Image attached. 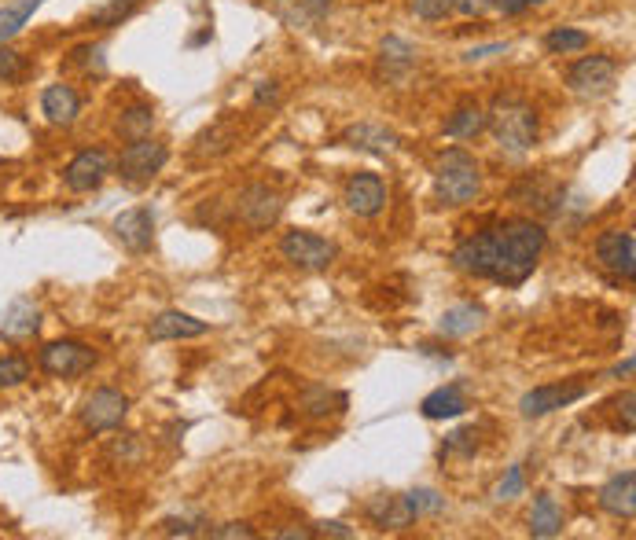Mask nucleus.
<instances>
[{"label":"nucleus","instance_id":"obj_45","mask_svg":"<svg viewBox=\"0 0 636 540\" xmlns=\"http://www.w3.org/2000/svg\"><path fill=\"white\" fill-rule=\"evenodd\" d=\"M162 533H181V537H195V533H199V529L192 526V522H162Z\"/></svg>","mask_w":636,"mask_h":540},{"label":"nucleus","instance_id":"obj_12","mask_svg":"<svg viewBox=\"0 0 636 540\" xmlns=\"http://www.w3.org/2000/svg\"><path fill=\"white\" fill-rule=\"evenodd\" d=\"M585 390H589L585 383L537 386V390L523 394V401H519V412H523L526 419H541V416H548V412H556V408H567V405H574V401H581V397H585Z\"/></svg>","mask_w":636,"mask_h":540},{"label":"nucleus","instance_id":"obj_27","mask_svg":"<svg viewBox=\"0 0 636 540\" xmlns=\"http://www.w3.org/2000/svg\"><path fill=\"white\" fill-rule=\"evenodd\" d=\"M151 129H155V111L144 107V103L129 107V111L122 114V122H118V133H122L125 140H144V136H151Z\"/></svg>","mask_w":636,"mask_h":540},{"label":"nucleus","instance_id":"obj_4","mask_svg":"<svg viewBox=\"0 0 636 540\" xmlns=\"http://www.w3.org/2000/svg\"><path fill=\"white\" fill-rule=\"evenodd\" d=\"M96 349L85 346V342H74V338H63V342H48L41 349V368H45L52 379H78V375L92 372L96 368Z\"/></svg>","mask_w":636,"mask_h":540},{"label":"nucleus","instance_id":"obj_43","mask_svg":"<svg viewBox=\"0 0 636 540\" xmlns=\"http://www.w3.org/2000/svg\"><path fill=\"white\" fill-rule=\"evenodd\" d=\"M280 100V85L276 81H262L258 92H254V103H276Z\"/></svg>","mask_w":636,"mask_h":540},{"label":"nucleus","instance_id":"obj_33","mask_svg":"<svg viewBox=\"0 0 636 540\" xmlns=\"http://www.w3.org/2000/svg\"><path fill=\"white\" fill-rule=\"evenodd\" d=\"M331 401H346L342 394H331L324 386H309L306 390V412L309 416H328V412H339V408H331Z\"/></svg>","mask_w":636,"mask_h":540},{"label":"nucleus","instance_id":"obj_30","mask_svg":"<svg viewBox=\"0 0 636 540\" xmlns=\"http://www.w3.org/2000/svg\"><path fill=\"white\" fill-rule=\"evenodd\" d=\"M37 331V309L34 305H15L12 316L4 320V327H0V335L4 338H23V335H34Z\"/></svg>","mask_w":636,"mask_h":540},{"label":"nucleus","instance_id":"obj_16","mask_svg":"<svg viewBox=\"0 0 636 540\" xmlns=\"http://www.w3.org/2000/svg\"><path fill=\"white\" fill-rule=\"evenodd\" d=\"M412 70H416V48L405 37H383V45H379V78L401 85Z\"/></svg>","mask_w":636,"mask_h":540},{"label":"nucleus","instance_id":"obj_17","mask_svg":"<svg viewBox=\"0 0 636 540\" xmlns=\"http://www.w3.org/2000/svg\"><path fill=\"white\" fill-rule=\"evenodd\" d=\"M368 518H372V526L379 529H409L416 522V511L409 507L405 496H394V493H379L372 496L368 504H364Z\"/></svg>","mask_w":636,"mask_h":540},{"label":"nucleus","instance_id":"obj_48","mask_svg":"<svg viewBox=\"0 0 636 540\" xmlns=\"http://www.w3.org/2000/svg\"><path fill=\"white\" fill-rule=\"evenodd\" d=\"M633 364H636L633 357H625L622 364H618V368H614V375H618V379H622V375H633Z\"/></svg>","mask_w":636,"mask_h":540},{"label":"nucleus","instance_id":"obj_42","mask_svg":"<svg viewBox=\"0 0 636 540\" xmlns=\"http://www.w3.org/2000/svg\"><path fill=\"white\" fill-rule=\"evenodd\" d=\"M497 52H508V45H482V48H471V52H467V63H482V59H489V56H497Z\"/></svg>","mask_w":636,"mask_h":540},{"label":"nucleus","instance_id":"obj_35","mask_svg":"<svg viewBox=\"0 0 636 540\" xmlns=\"http://www.w3.org/2000/svg\"><path fill=\"white\" fill-rule=\"evenodd\" d=\"M412 12L427 19V23H438V19L456 12V0H412Z\"/></svg>","mask_w":636,"mask_h":540},{"label":"nucleus","instance_id":"obj_13","mask_svg":"<svg viewBox=\"0 0 636 540\" xmlns=\"http://www.w3.org/2000/svg\"><path fill=\"white\" fill-rule=\"evenodd\" d=\"M346 206H350L357 217H375L383 206H387V188L379 173H353L346 180Z\"/></svg>","mask_w":636,"mask_h":540},{"label":"nucleus","instance_id":"obj_34","mask_svg":"<svg viewBox=\"0 0 636 540\" xmlns=\"http://www.w3.org/2000/svg\"><path fill=\"white\" fill-rule=\"evenodd\" d=\"M405 500H409V507L416 511V515H438V511L445 507V496L434 493V489H412Z\"/></svg>","mask_w":636,"mask_h":540},{"label":"nucleus","instance_id":"obj_50","mask_svg":"<svg viewBox=\"0 0 636 540\" xmlns=\"http://www.w3.org/2000/svg\"><path fill=\"white\" fill-rule=\"evenodd\" d=\"M534 4H545V0H526V8H534Z\"/></svg>","mask_w":636,"mask_h":540},{"label":"nucleus","instance_id":"obj_46","mask_svg":"<svg viewBox=\"0 0 636 540\" xmlns=\"http://www.w3.org/2000/svg\"><path fill=\"white\" fill-rule=\"evenodd\" d=\"M489 8V0H456V12H467V15H478V12H486Z\"/></svg>","mask_w":636,"mask_h":540},{"label":"nucleus","instance_id":"obj_15","mask_svg":"<svg viewBox=\"0 0 636 540\" xmlns=\"http://www.w3.org/2000/svg\"><path fill=\"white\" fill-rule=\"evenodd\" d=\"M114 236L122 243L125 250H133V254H144V250L155 243V217L151 210L137 206V210H125V214L114 217Z\"/></svg>","mask_w":636,"mask_h":540},{"label":"nucleus","instance_id":"obj_10","mask_svg":"<svg viewBox=\"0 0 636 540\" xmlns=\"http://www.w3.org/2000/svg\"><path fill=\"white\" fill-rule=\"evenodd\" d=\"M111 177V155L103 147H85L70 158L67 173H63V184L70 192H96L103 180Z\"/></svg>","mask_w":636,"mask_h":540},{"label":"nucleus","instance_id":"obj_18","mask_svg":"<svg viewBox=\"0 0 636 540\" xmlns=\"http://www.w3.org/2000/svg\"><path fill=\"white\" fill-rule=\"evenodd\" d=\"M600 507L607 511V515L614 518H629L636 515V471H622L614 474L611 482L600 489Z\"/></svg>","mask_w":636,"mask_h":540},{"label":"nucleus","instance_id":"obj_5","mask_svg":"<svg viewBox=\"0 0 636 540\" xmlns=\"http://www.w3.org/2000/svg\"><path fill=\"white\" fill-rule=\"evenodd\" d=\"M618 81V63L607 56H585L567 70V85L581 100H600Z\"/></svg>","mask_w":636,"mask_h":540},{"label":"nucleus","instance_id":"obj_38","mask_svg":"<svg viewBox=\"0 0 636 540\" xmlns=\"http://www.w3.org/2000/svg\"><path fill=\"white\" fill-rule=\"evenodd\" d=\"M633 405H636V397H633V390H625L622 397H618V419H622V430L625 434H633L636 430V412H633Z\"/></svg>","mask_w":636,"mask_h":540},{"label":"nucleus","instance_id":"obj_22","mask_svg":"<svg viewBox=\"0 0 636 540\" xmlns=\"http://www.w3.org/2000/svg\"><path fill=\"white\" fill-rule=\"evenodd\" d=\"M482 324H486V309H482V305H453V309L442 313L438 331H442L445 338H467V335H475Z\"/></svg>","mask_w":636,"mask_h":540},{"label":"nucleus","instance_id":"obj_39","mask_svg":"<svg viewBox=\"0 0 636 540\" xmlns=\"http://www.w3.org/2000/svg\"><path fill=\"white\" fill-rule=\"evenodd\" d=\"M74 63H81L85 70H103V45H85V48H74Z\"/></svg>","mask_w":636,"mask_h":540},{"label":"nucleus","instance_id":"obj_3","mask_svg":"<svg viewBox=\"0 0 636 540\" xmlns=\"http://www.w3.org/2000/svg\"><path fill=\"white\" fill-rule=\"evenodd\" d=\"M434 188H438V199H442L445 206L471 203V199L482 192V169H478L475 155H467L464 147H449V151L438 158Z\"/></svg>","mask_w":636,"mask_h":540},{"label":"nucleus","instance_id":"obj_9","mask_svg":"<svg viewBox=\"0 0 636 540\" xmlns=\"http://www.w3.org/2000/svg\"><path fill=\"white\" fill-rule=\"evenodd\" d=\"M280 254H284L291 265H298V269L320 272L335 261V243H328V239L317 236V232L295 228V232H287V236L280 239Z\"/></svg>","mask_w":636,"mask_h":540},{"label":"nucleus","instance_id":"obj_20","mask_svg":"<svg viewBox=\"0 0 636 540\" xmlns=\"http://www.w3.org/2000/svg\"><path fill=\"white\" fill-rule=\"evenodd\" d=\"M210 331V324L206 320H195V316L181 313V309H166V313H159L155 320H151L148 335L155 338V342H170V338H199Z\"/></svg>","mask_w":636,"mask_h":540},{"label":"nucleus","instance_id":"obj_32","mask_svg":"<svg viewBox=\"0 0 636 540\" xmlns=\"http://www.w3.org/2000/svg\"><path fill=\"white\" fill-rule=\"evenodd\" d=\"M26 74V56L23 52H15V48L0 45V81L4 85H12V81H19Z\"/></svg>","mask_w":636,"mask_h":540},{"label":"nucleus","instance_id":"obj_21","mask_svg":"<svg viewBox=\"0 0 636 540\" xmlns=\"http://www.w3.org/2000/svg\"><path fill=\"white\" fill-rule=\"evenodd\" d=\"M467 408H471L467 394H464V390H460L456 383H449V386H438L434 394L423 397L420 412H423L427 419H456V416H464Z\"/></svg>","mask_w":636,"mask_h":540},{"label":"nucleus","instance_id":"obj_44","mask_svg":"<svg viewBox=\"0 0 636 540\" xmlns=\"http://www.w3.org/2000/svg\"><path fill=\"white\" fill-rule=\"evenodd\" d=\"M489 4L504 15H523L526 12V0H489Z\"/></svg>","mask_w":636,"mask_h":540},{"label":"nucleus","instance_id":"obj_25","mask_svg":"<svg viewBox=\"0 0 636 540\" xmlns=\"http://www.w3.org/2000/svg\"><path fill=\"white\" fill-rule=\"evenodd\" d=\"M45 0H19V4H8V8H0V45L8 41V37H15L19 30H23L30 19H34V12L41 8Z\"/></svg>","mask_w":636,"mask_h":540},{"label":"nucleus","instance_id":"obj_1","mask_svg":"<svg viewBox=\"0 0 636 540\" xmlns=\"http://www.w3.org/2000/svg\"><path fill=\"white\" fill-rule=\"evenodd\" d=\"M545 243V228L515 217V221H504V225L482 228L475 236H467L453 250V265L467 276H475V280L519 287L537 269Z\"/></svg>","mask_w":636,"mask_h":540},{"label":"nucleus","instance_id":"obj_49","mask_svg":"<svg viewBox=\"0 0 636 540\" xmlns=\"http://www.w3.org/2000/svg\"><path fill=\"white\" fill-rule=\"evenodd\" d=\"M309 8H313V12H328L331 4H335V0H306Z\"/></svg>","mask_w":636,"mask_h":540},{"label":"nucleus","instance_id":"obj_23","mask_svg":"<svg viewBox=\"0 0 636 540\" xmlns=\"http://www.w3.org/2000/svg\"><path fill=\"white\" fill-rule=\"evenodd\" d=\"M482 129H486V111H482V103L475 100L460 103V107L449 114V122H445V133L456 136V140H475Z\"/></svg>","mask_w":636,"mask_h":540},{"label":"nucleus","instance_id":"obj_8","mask_svg":"<svg viewBox=\"0 0 636 540\" xmlns=\"http://www.w3.org/2000/svg\"><path fill=\"white\" fill-rule=\"evenodd\" d=\"M166 162H170L166 144L144 136V140H129V147H125L122 158H118V173H122V180H129V184H144V180H151L155 173H162Z\"/></svg>","mask_w":636,"mask_h":540},{"label":"nucleus","instance_id":"obj_14","mask_svg":"<svg viewBox=\"0 0 636 540\" xmlns=\"http://www.w3.org/2000/svg\"><path fill=\"white\" fill-rule=\"evenodd\" d=\"M342 144H350L353 151H364V155H379V158H387L398 151V133L394 129H387V125H379V122H357L350 125L346 133H342Z\"/></svg>","mask_w":636,"mask_h":540},{"label":"nucleus","instance_id":"obj_2","mask_svg":"<svg viewBox=\"0 0 636 540\" xmlns=\"http://www.w3.org/2000/svg\"><path fill=\"white\" fill-rule=\"evenodd\" d=\"M486 129L508 155H526L537 144V111L519 96H500L486 111Z\"/></svg>","mask_w":636,"mask_h":540},{"label":"nucleus","instance_id":"obj_7","mask_svg":"<svg viewBox=\"0 0 636 540\" xmlns=\"http://www.w3.org/2000/svg\"><path fill=\"white\" fill-rule=\"evenodd\" d=\"M81 423L85 430L92 434H103V430H114L122 427V419L129 416V397L122 390H111V386H100V390H92L85 401H81Z\"/></svg>","mask_w":636,"mask_h":540},{"label":"nucleus","instance_id":"obj_19","mask_svg":"<svg viewBox=\"0 0 636 540\" xmlns=\"http://www.w3.org/2000/svg\"><path fill=\"white\" fill-rule=\"evenodd\" d=\"M41 111H45V118L52 125H74L81 114V96L74 92V85L56 81V85H48L41 92Z\"/></svg>","mask_w":636,"mask_h":540},{"label":"nucleus","instance_id":"obj_26","mask_svg":"<svg viewBox=\"0 0 636 540\" xmlns=\"http://www.w3.org/2000/svg\"><path fill=\"white\" fill-rule=\"evenodd\" d=\"M140 0H103L100 8L89 15V26L92 30H114V26H122L129 15L137 12Z\"/></svg>","mask_w":636,"mask_h":540},{"label":"nucleus","instance_id":"obj_11","mask_svg":"<svg viewBox=\"0 0 636 540\" xmlns=\"http://www.w3.org/2000/svg\"><path fill=\"white\" fill-rule=\"evenodd\" d=\"M596 261H600L603 269L614 272V276H625V280H633L636 276V236L633 232H603L596 239Z\"/></svg>","mask_w":636,"mask_h":540},{"label":"nucleus","instance_id":"obj_40","mask_svg":"<svg viewBox=\"0 0 636 540\" xmlns=\"http://www.w3.org/2000/svg\"><path fill=\"white\" fill-rule=\"evenodd\" d=\"M475 438V430H456V434H449V441H445V452H475V445L478 441H471Z\"/></svg>","mask_w":636,"mask_h":540},{"label":"nucleus","instance_id":"obj_28","mask_svg":"<svg viewBox=\"0 0 636 540\" xmlns=\"http://www.w3.org/2000/svg\"><path fill=\"white\" fill-rule=\"evenodd\" d=\"M236 144V133H232V125H225V122H217L214 129H206L199 140H195V155H210V158H217V155H225L228 147Z\"/></svg>","mask_w":636,"mask_h":540},{"label":"nucleus","instance_id":"obj_29","mask_svg":"<svg viewBox=\"0 0 636 540\" xmlns=\"http://www.w3.org/2000/svg\"><path fill=\"white\" fill-rule=\"evenodd\" d=\"M545 48L552 52V56H570V52H585L589 48V34L585 30H552V34L545 37Z\"/></svg>","mask_w":636,"mask_h":540},{"label":"nucleus","instance_id":"obj_36","mask_svg":"<svg viewBox=\"0 0 636 540\" xmlns=\"http://www.w3.org/2000/svg\"><path fill=\"white\" fill-rule=\"evenodd\" d=\"M210 537L214 540H254V529L247 522H225V526L210 529Z\"/></svg>","mask_w":636,"mask_h":540},{"label":"nucleus","instance_id":"obj_37","mask_svg":"<svg viewBox=\"0 0 636 540\" xmlns=\"http://www.w3.org/2000/svg\"><path fill=\"white\" fill-rule=\"evenodd\" d=\"M523 493V467H508V478L497 485V500H512V496Z\"/></svg>","mask_w":636,"mask_h":540},{"label":"nucleus","instance_id":"obj_31","mask_svg":"<svg viewBox=\"0 0 636 540\" xmlns=\"http://www.w3.org/2000/svg\"><path fill=\"white\" fill-rule=\"evenodd\" d=\"M30 379V360L12 353V357H0V390H12V386H23Z\"/></svg>","mask_w":636,"mask_h":540},{"label":"nucleus","instance_id":"obj_41","mask_svg":"<svg viewBox=\"0 0 636 540\" xmlns=\"http://www.w3.org/2000/svg\"><path fill=\"white\" fill-rule=\"evenodd\" d=\"M313 533H320V537H335V540H353V529L346 526V522H317V529Z\"/></svg>","mask_w":636,"mask_h":540},{"label":"nucleus","instance_id":"obj_24","mask_svg":"<svg viewBox=\"0 0 636 540\" xmlns=\"http://www.w3.org/2000/svg\"><path fill=\"white\" fill-rule=\"evenodd\" d=\"M559 529H563V511H559L556 496L552 493H537L534 500V511H530V533L541 540L556 537Z\"/></svg>","mask_w":636,"mask_h":540},{"label":"nucleus","instance_id":"obj_6","mask_svg":"<svg viewBox=\"0 0 636 540\" xmlns=\"http://www.w3.org/2000/svg\"><path fill=\"white\" fill-rule=\"evenodd\" d=\"M280 214H284V199H280V192L269 188V184H250V188L239 192L236 217L250 228V232L273 228L276 221H280Z\"/></svg>","mask_w":636,"mask_h":540},{"label":"nucleus","instance_id":"obj_47","mask_svg":"<svg viewBox=\"0 0 636 540\" xmlns=\"http://www.w3.org/2000/svg\"><path fill=\"white\" fill-rule=\"evenodd\" d=\"M276 537H284V540H313L317 533H313V529H280Z\"/></svg>","mask_w":636,"mask_h":540}]
</instances>
